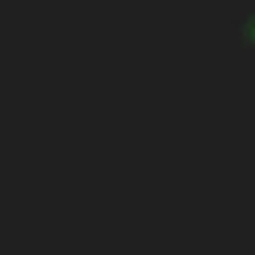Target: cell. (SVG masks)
Instances as JSON below:
<instances>
[{
	"mask_svg": "<svg viewBox=\"0 0 255 255\" xmlns=\"http://www.w3.org/2000/svg\"><path fill=\"white\" fill-rule=\"evenodd\" d=\"M239 36H243V44H247V48L255 52V8H251V12L243 16V24H239Z\"/></svg>",
	"mask_w": 255,
	"mask_h": 255,
	"instance_id": "obj_1",
	"label": "cell"
}]
</instances>
